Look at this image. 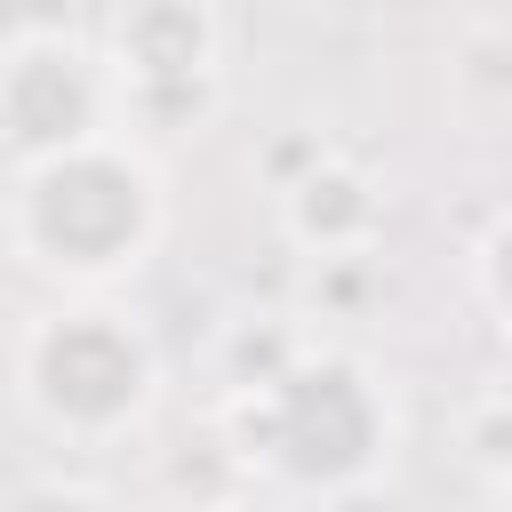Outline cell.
Listing matches in <instances>:
<instances>
[{"instance_id": "6da1fadb", "label": "cell", "mask_w": 512, "mask_h": 512, "mask_svg": "<svg viewBox=\"0 0 512 512\" xmlns=\"http://www.w3.org/2000/svg\"><path fill=\"white\" fill-rule=\"evenodd\" d=\"M168 224V192L144 144L96 136L80 152L8 168L0 192V240L24 272H40L64 296H104L112 280L144 272Z\"/></svg>"}, {"instance_id": "7a4b0ae2", "label": "cell", "mask_w": 512, "mask_h": 512, "mask_svg": "<svg viewBox=\"0 0 512 512\" xmlns=\"http://www.w3.org/2000/svg\"><path fill=\"white\" fill-rule=\"evenodd\" d=\"M240 464L304 496H360L392 456V400L368 360L304 344L272 384L232 400Z\"/></svg>"}, {"instance_id": "3957f363", "label": "cell", "mask_w": 512, "mask_h": 512, "mask_svg": "<svg viewBox=\"0 0 512 512\" xmlns=\"http://www.w3.org/2000/svg\"><path fill=\"white\" fill-rule=\"evenodd\" d=\"M16 408L64 440V448H112L128 440L160 400V352L144 320L112 296H56L24 320L8 360Z\"/></svg>"}, {"instance_id": "277c9868", "label": "cell", "mask_w": 512, "mask_h": 512, "mask_svg": "<svg viewBox=\"0 0 512 512\" xmlns=\"http://www.w3.org/2000/svg\"><path fill=\"white\" fill-rule=\"evenodd\" d=\"M104 72H112V128L128 144L192 136L224 96V24L200 0H136L104 16Z\"/></svg>"}, {"instance_id": "5b68a950", "label": "cell", "mask_w": 512, "mask_h": 512, "mask_svg": "<svg viewBox=\"0 0 512 512\" xmlns=\"http://www.w3.org/2000/svg\"><path fill=\"white\" fill-rule=\"evenodd\" d=\"M96 136H120L104 48L64 32V24H24L0 48V144H8V160L32 168V160L80 152Z\"/></svg>"}, {"instance_id": "8992f818", "label": "cell", "mask_w": 512, "mask_h": 512, "mask_svg": "<svg viewBox=\"0 0 512 512\" xmlns=\"http://www.w3.org/2000/svg\"><path fill=\"white\" fill-rule=\"evenodd\" d=\"M280 232L312 256H360L376 232H384V192L360 160L344 152H320L304 176L280 184Z\"/></svg>"}, {"instance_id": "52a82bcc", "label": "cell", "mask_w": 512, "mask_h": 512, "mask_svg": "<svg viewBox=\"0 0 512 512\" xmlns=\"http://www.w3.org/2000/svg\"><path fill=\"white\" fill-rule=\"evenodd\" d=\"M448 80L472 112H512V16H480L456 32Z\"/></svg>"}, {"instance_id": "ba28073f", "label": "cell", "mask_w": 512, "mask_h": 512, "mask_svg": "<svg viewBox=\"0 0 512 512\" xmlns=\"http://www.w3.org/2000/svg\"><path fill=\"white\" fill-rule=\"evenodd\" d=\"M472 288H480V304H488V320L512 336V208L480 232V248H472Z\"/></svg>"}, {"instance_id": "9c48e42d", "label": "cell", "mask_w": 512, "mask_h": 512, "mask_svg": "<svg viewBox=\"0 0 512 512\" xmlns=\"http://www.w3.org/2000/svg\"><path fill=\"white\" fill-rule=\"evenodd\" d=\"M464 440H472V464H480V472L512 480V392H496V400L472 416V432H464Z\"/></svg>"}, {"instance_id": "30bf717a", "label": "cell", "mask_w": 512, "mask_h": 512, "mask_svg": "<svg viewBox=\"0 0 512 512\" xmlns=\"http://www.w3.org/2000/svg\"><path fill=\"white\" fill-rule=\"evenodd\" d=\"M0 512H112V496L88 480H24Z\"/></svg>"}, {"instance_id": "8fae6325", "label": "cell", "mask_w": 512, "mask_h": 512, "mask_svg": "<svg viewBox=\"0 0 512 512\" xmlns=\"http://www.w3.org/2000/svg\"><path fill=\"white\" fill-rule=\"evenodd\" d=\"M208 512H280V504H256V496H232V504H208Z\"/></svg>"}, {"instance_id": "7c38bea8", "label": "cell", "mask_w": 512, "mask_h": 512, "mask_svg": "<svg viewBox=\"0 0 512 512\" xmlns=\"http://www.w3.org/2000/svg\"><path fill=\"white\" fill-rule=\"evenodd\" d=\"M504 512H512V480H504Z\"/></svg>"}]
</instances>
